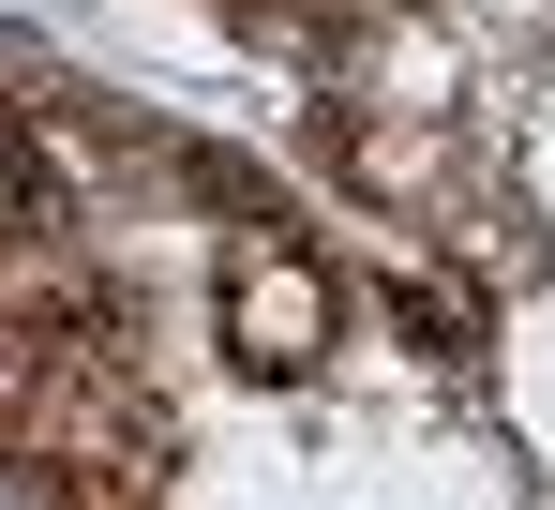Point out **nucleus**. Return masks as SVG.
Segmentation results:
<instances>
[{
  "label": "nucleus",
  "mask_w": 555,
  "mask_h": 510,
  "mask_svg": "<svg viewBox=\"0 0 555 510\" xmlns=\"http://www.w3.org/2000/svg\"><path fill=\"white\" fill-rule=\"evenodd\" d=\"M390 331L421 360H451V375H480V285L465 270H390Z\"/></svg>",
  "instance_id": "nucleus-2"
},
{
  "label": "nucleus",
  "mask_w": 555,
  "mask_h": 510,
  "mask_svg": "<svg viewBox=\"0 0 555 510\" xmlns=\"http://www.w3.org/2000/svg\"><path fill=\"white\" fill-rule=\"evenodd\" d=\"M225 345H241L256 375H300V360L331 345V270L285 241V226H256L241 270H225Z\"/></svg>",
  "instance_id": "nucleus-1"
},
{
  "label": "nucleus",
  "mask_w": 555,
  "mask_h": 510,
  "mask_svg": "<svg viewBox=\"0 0 555 510\" xmlns=\"http://www.w3.org/2000/svg\"><path fill=\"white\" fill-rule=\"evenodd\" d=\"M181 195H210V211H241V226H285V211H271V180L241 166V151H210V136L181 151Z\"/></svg>",
  "instance_id": "nucleus-4"
},
{
  "label": "nucleus",
  "mask_w": 555,
  "mask_h": 510,
  "mask_svg": "<svg viewBox=\"0 0 555 510\" xmlns=\"http://www.w3.org/2000/svg\"><path fill=\"white\" fill-rule=\"evenodd\" d=\"M61 226H76V195H61V166H46L30 136H0V241H15V255H46Z\"/></svg>",
  "instance_id": "nucleus-3"
}]
</instances>
